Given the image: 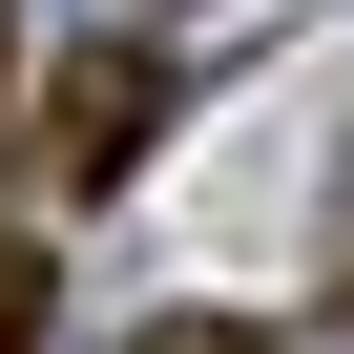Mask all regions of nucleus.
Wrapping results in <instances>:
<instances>
[{"label": "nucleus", "instance_id": "nucleus-2", "mask_svg": "<svg viewBox=\"0 0 354 354\" xmlns=\"http://www.w3.org/2000/svg\"><path fill=\"white\" fill-rule=\"evenodd\" d=\"M42 313H63V271H42V250H0V354H42Z\"/></svg>", "mask_w": 354, "mask_h": 354}, {"label": "nucleus", "instance_id": "nucleus-3", "mask_svg": "<svg viewBox=\"0 0 354 354\" xmlns=\"http://www.w3.org/2000/svg\"><path fill=\"white\" fill-rule=\"evenodd\" d=\"M146 354H271V333H230V313H146Z\"/></svg>", "mask_w": 354, "mask_h": 354}, {"label": "nucleus", "instance_id": "nucleus-1", "mask_svg": "<svg viewBox=\"0 0 354 354\" xmlns=\"http://www.w3.org/2000/svg\"><path fill=\"white\" fill-rule=\"evenodd\" d=\"M167 146V42H63L42 63V188H125Z\"/></svg>", "mask_w": 354, "mask_h": 354}]
</instances>
